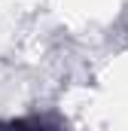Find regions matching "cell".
I'll return each instance as SVG.
<instances>
[{"mask_svg": "<svg viewBox=\"0 0 128 131\" xmlns=\"http://www.w3.org/2000/svg\"><path fill=\"white\" fill-rule=\"evenodd\" d=\"M9 131H46V125L43 122H15Z\"/></svg>", "mask_w": 128, "mask_h": 131, "instance_id": "6da1fadb", "label": "cell"}]
</instances>
